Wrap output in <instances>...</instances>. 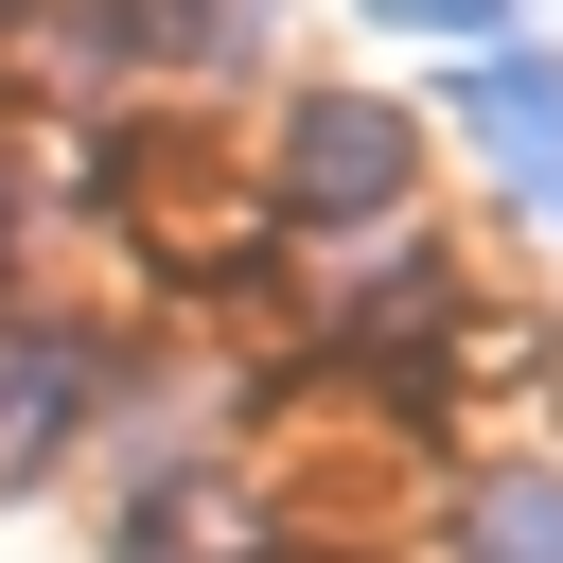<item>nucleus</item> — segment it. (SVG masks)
Segmentation results:
<instances>
[{"mask_svg": "<svg viewBox=\"0 0 563 563\" xmlns=\"http://www.w3.org/2000/svg\"><path fill=\"white\" fill-rule=\"evenodd\" d=\"M282 176H299L317 229H387L405 176H422V123L369 106V88H299V106H282Z\"/></svg>", "mask_w": 563, "mask_h": 563, "instance_id": "1", "label": "nucleus"}, {"mask_svg": "<svg viewBox=\"0 0 563 563\" xmlns=\"http://www.w3.org/2000/svg\"><path fill=\"white\" fill-rule=\"evenodd\" d=\"M457 123L528 176V211H563V53H528V35H493L475 70H457Z\"/></svg>", "mask_w": 563, "mask_h": 563, "instance_id": "2", "label": "nucleus"}, {"mask_svg": "<svg viewBox=\"0 0 563 563\" xmlns=\"http://www.w3.org/2000/svg\"><path fill=\"white\" fill-rule=\"evenodd\" d=\"M88 422V334H0V475H35Z\"/></svg>", "mask_w": 563, "mask_h": 563, "instance_id": "3", "label": "nucleus"}, {"mask_svg": "<svg viewBox=\"0 0 563 563\" xmlns=\"http://www.w3.org/2000/svg\"><path fill=\"white\" fill-rule=\"evenodd\" d=\"M440 545L457 563H563V475H475L440 510Z\"/></svg>", "mask_w": 563, "mask_h": 563, "instance_id": "4", "label": "nucleus"}, {"mask_svg": "<svg viewBox=\"0 0 563 563\" xmlns=\"http://www.w3.org/2000/svg\"><path fill=\"white\" fill-rule=\"evenodd\" d=\"M369 18H405V35H475V53L510 35V0H369Z\"/></svg>", "mask_w": 563, "mask_h": 563, "instance_id": "5", "label": "nucleus"}]
</instances>
